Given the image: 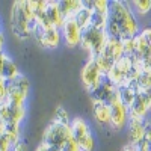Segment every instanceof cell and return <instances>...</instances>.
I'll use <instances>...</instances> for the list:
<instances>
[{
	"label": "cell",
	"instance_id": "cell-1",
	"mask_svg": "<svg viewBox=\"0 0 151 151\" xmlns=\"http://www.w3.org/2000/svg\"><path fill=\"white\" fill-rule=\"evenodd\" d=\"M107 35L115 40H133L139 35L141 27L132 6L121 0H113L109 6Z\"/></svg>",
	"mask_w": 151,
	"mask_h": 151
},
{
	"label": "cell",
	"instance_id": "cell-2",
	"mask_svg": "<svg viewBox=\"0 0 151 151\" xmlns=\"http://www.w3.org/2000/svg\"><path fill=\"white\" fill-rule=\"evenodd\" d=\"M35 20L29 0H15L11 6V30L20 41L30 38V26Z\"/></svg>",
	"mask_w": 151,
	"mask_h": 151
},
{
	"label": "cell",
	"instance_id": "cell-3",
	"mask_svg": "<svg viewBox=\"0 0 151 151\" xmlns=\"http://www.w3.org/2000/svg\"><path fill=\"white\" fill-rule=\"evenodd\" d=\"M107 40H109L107 30L97 29L94 26H89L86 30H83V33H82L80 47L85 50L88 55H89V58H95V56L103 53Z\"/></svg>",
	"mask_w": 151,
	"mask_h": 151
},
{
	"label": "cell",
	"instance_id": "cell-4",
	"mask_svg": "<svg viewBox=\"0 0 151 151\" xmlns=\"http://www.w3.org/2000/svg\"><path fill=\"white\" fill-rule=\"evenodd\" d=\"M73 137L71 134V127L65 124H59L56 121L52 119L42 134V144H45L50 148H55V150H62L65 147V144Z\"/></svg>",
	"mask_w": 151,
	"mask_h": 151
},
{
	"label": "cell",
	"instance_id": "cell-5",
	"mask_svg": "<svg viewBox=\"0 0 151 151\" xmlns=\"http://www.w3.org/2000/svg\"><path fill=\"white\" fill-rule=\"evenodd\" d=\"M30 38L44 48L53 50L60 42V29L58 27H45L41 23H38L36 18L32 21L30 26Z\"/></svg>",
	"mask_w": 151,
	"mask_h": 151
},
{
	"label": "cell",
	"instance_id": "cell-6",
	"mask_svg": "<svg viewBox=\"0 0 151 151\" xmlns=\"http://www.w3.org/2000/svg\"><path fill=\"white\" fill-rule=\"evenodd\" d=\"M70 127H71L73 139L80 147V151H94L95 139H94V134L91 132L89 124L86 122V119H83L80 116L73 118Z\"/></svg>",
	"mask_w": 151,
	"mask_h": 151
},
{
	"label": "cell",
	"instance_id": "cell-7",
	"mask_svg": "<svg viewBox=\"0 0 151 151\" xmlns=\"http://www.w3.org/2000/svg\"><path fill=\"white\" fill-rule=\"evenodd\" d=\"M30 92V82L24 74H20L14 80L8 82V97L6 101L17 104V106H26V100Z\"/></svg>",
	"mask_w": 151,
	"mask_h": 151
},
{
	"label": "cell",
	"instance_id": "cell-8",
	"mask_svg": "<svg viewBox=\"0 0 151 151\" xmlns=\"http://www.w3.org/2000/svg\"><path fill=\"white\" fill-rule=\"evenodd\" d=\"M103 79H104V74L100 70L95 58H88L86 64L82 70V85L85 88V91L92 95L98 89V86L101 85Z\"/></svg>",
	"mask_w": 151,
	"mask_h": 151
},
{
	"label": "cell",
	"instance_id": "cell-9",
	"mask_svg": "<svg viewBox=\"0 0 151 151\" xmlns=\"http://www.w3.org/2000/svg\"><path fill=\"white\" fill-rule=\"evenodd\" d=\"M130 119H148L151 113V98L147 92L139 91L136 94L133 103L129 106Z\"/></svg>",
	"mask_w": 151,
	"mask_h": 151
},
{
	"label": "cell",
	"instance_id": "cell-10",
	"mask_svg": "<svg viewBox=\"0 0 151 151\" xmlns=\"http://www.w3.org/2000/svg\"><path fill=\"white\" fill-rule=\"evenodd\" d=\"M134 41V56L137 60L148 62L151 59V27L141 29L139 35L133 38Z\"/></svg>",
	"mask_w": 151,
	"mask_h": 151
},
{
	"label": "cell",
	"instance_id": "cell-11",
	"mask_svg": "<svg viewBox=\"0 0 151 151\" xmlns=\"http://www.w3.org/2000/svg\"><path fill=\"white\" fill-rule=\"evenodd\" d=\"M130 113L129 107L125 106L121 100H116L110 104V127L113 130H122L129 125Z\"/></svg>",
	"mask_w": 151,
	"mask_h": 151
},
{
	"label": "cell",
	"instance_id": "cell-12",
	"mask_svg": "<svg viewBox=\"0 0 151 151\" xmlns=\"http://www.w3.org/2000/svg\"><path fill=\"white\" fill-rule=\"evenodd\" d=\"M92 100H98V101H103V103L110 106L113 101L119 100V88L116 85H113L104 76L101 85H100L98 89L92 94Z\"/></svg>",
	"mask_w": 151,
	"mask_h": 151
},
{
	"label": "cell",
	"instance_id": "cell-13",
	"mask_svg": "<svg viewBox=\"0 0 151 151\" xmlns=\"http://www.w3.org/2000/svg\"><path fill=\"white\" fill-rule=\"evenodd\" d=\"M24 116H26V106H17L9 101H3L0 104V121L3 124H21Z\"/></svg>",
	"mask_w": 151,
	"mask_h": 151
},
{
	"label": "cell",
	"instance_id": "cell-14",
	"mask_svg": "<svg viewBox=\"0 0 151 151\" xmlns=\"http://www.w3.org/2000/svg\"><path fill=\"white\" fill-rule=\"evenodd\" d=\"M60 33H62V38H64V41L68 47L80 45L83 30L79 27V24L76 23L74 18H67L64 21V24L60 27Z\"/></svg>",
	"mask_w": 151,
	"mask_h": 151
},
{
	"label": "cell",
	"instance_id": "cell-15",
	"mask_svg": "<svg viewBox=\"0 0 151 151\" xmlns=\"http://www.w3.org/2000/svg\"><path fill=\"white\" fill-rule=\"evenodd\" d=\"M64 21H65V17L60 12L59 2H56V0H48L47 8H45V26L60 29Z\"/></svg>",
	"mask_w": 151,
	"mask_h": 151
},
{
	"label": "cell",
	"instance_id": "cell-16",
	"mask_svg": "<svg viewBox=\"0 0 151 151\" xmlns=\"http://www.w3.org/2000/svg\"><path fill=\"white\" fill-rule=\"evenodd\" d=\"M104 58H107L110 62H113V64H116V62L125 56L124 53V44L121 40H115V38H110L109 36V40L104 45V50H103V53H101Z\"/></svg>",
	"mask_w": 151,
	"mask_h": 151
},
{
	"label": "cell",
	"instance_id": "cell-17",
	"mask_svg": "<svg viewBox=\"0 0 151 151\" xmlns=\"http://www.w3.org/2000/svg\"><path fill=\"white\" fill-rule=\"evenodd\" d=\"M92 115L98 125L110 127V106L109 104L98 101V100H92Z\"/></svg>",
	"mask_w": 151,
	"mask_h": 151
},
{
	"label": "cell",
	"instance_id": "cell-18",
	"mask_svg": "<svg viewBox=\"0 0 151 151\" xmlns=\"http://www.w3.org/2000/svg\"><path fill=\"white\" fill-rule=\"evenodd\" d=\"M145 121L147 119H130L129 121V142L132 144H141L144 142L145 134Z\"/></svg>",
	"mask_w": 151,
	"mask_h": 151
},
{
	"label": "cell",
	"instance_id": "cell-19",
	"mask_svg": "<svg viewBox=\"0 0 151 151\" xmlns=\"http://www.w3.org/2000/svg\"><path fill=\"white\" fill-rule=\"evenodd\" d=\"M92 17H94V11H92L89 2H83V6L79 9V12L73 18L76 20V23L79 24V27L82 30H86L92 24Z\"/></svg>",
	"mask_w": 151,
	"mask_h": 151
},
{
	"label": "cell",
	"instance_id": "cell-20",
	"mask_svg": "<svg viewBox=\"0 0 151 151\" xmlns=\"http://www.w3.org/2000/svg\"><path fill=\"white\" fill-rule=\"evenodd\" d=\"M82 6H83L82 0H60L59 2L60 12H62V15L65 17V20L67 18H73L79 12V9Z\"/></svg>",
	"mask_w": 151,
	"mask_h": 151
},
{
	"label": "cell",
	"instance_id": "cell-21",
	"mask_svg": "<svg viewBox=\"0 0 151 151\" xmlns=\"http://www.w3.org/2000/svg\"><path fill=\"white\" fill-rule=\"evenodd\" d=\"M137 92H139V89H137V86H136L134 82L127 83V85H124V86L119 88V100L129 107L133 103V100H134Z\"/></svg>",
	"mask_w": 151,
	"mask_h": 151
},
{
	"label": "cell",
	"instance_id": "cell-22",
	"mask_svg": "<svg viewBox=\"0 0 151 151\" xmlns=\"http://www.w3.org/2000/svg\"><path fill=\"white\" fill-rule=\"evenodd\" d=\"M20 74H21V73H20V70H18L17 64H15V62L8 56V58H6V60H5L3 71H2V76H0V77H3L6 82H9V80H14L15 77H18Z\"/></svg>",
	"mask_w": 151,
	"mask_h": 151
},
{
	"label": "cell",
	"instance_id": "cell-23",
	"mask_svg": "<svg viewBox=\"0 0 151 151\" xmlns=\"http://www.w3.org/2000/svg\"><path fill=\"white\" fill-rule=\"evenodd\" d=\"M134 15L137 17H144L147 15L148 12H151V0H133V2L130 3Z\"/></svg>",
	"mask_w": 151,
	"mask_h": 151
},
{
	"label": "cell",
	"instance_id": "cell-24",
	"mask_svg": "<svg viewBox=\"0 0 151 151\" xmlns=\"http://www.w3.org/2000/svg\"><path fill=\"white\" fill-rule=\"evenodd\" d=\"M20 124H14V122H8L5 124V134L8 136V139L11 141V144L14 145L17 144L18 141H21V137H20Z\"/></svg>",
	"mask_w": 151,
	"mask_h": 151
},
{
	"label": "cell",
	"instance_id": "cell-25",
	"mask_svg": "<svg viewBox=\"0 0 151 151\" xmlns=\"http://www.w3.org/2000/svg\"><path fill=\"white\" fill-rule=\"evenodd\" d=\"M53 121L59 122V124H65V125H70L71 124V118L68 115V112L62 107V106H58L55 109V113H53Z\"/></svg>",
	"mask_w": 151,
	"mask_h": 151
},
{
	"label": "cell",
	"instance_id": "cell-26",
	"mask_svg": "<svg viewBox=\"0 0 151 151\" xmlns=\"http://www.w3.org/2000/svg\"><path fill=\"white\" fill-rule=\"evenodd\" d=\"M122 151H151V148L145 144V142H141V144H132L129 142L122 148Z\"/></svg>",
	"mask_w": 151,
	"mask_h": 151
},
{
	"label": "cell",
	"instance_id": "cell-27",
	"mask_svg": "<svg viewBox=\"0 0 151 151\" xmlns=\"http://www.w3.org/2000/svg\"><path fill=\"white\" fill-rule=\"evenodd\" d=\"M6 97H8V82L0 77V101H6Z\"/></svg>",
	"mask_w": 151,
	"mask_h": 151
},
{
	"label": "cell",
	"instance_id": "cell-28",
	"mask_svg": "<svg viewBox=\"0 0 151 151\" xmlns=\"http://www.w3.org/2000/svg\"><path fill=\"white\" fill-rule=\"evenodd\" d=\"M144 142L151 148V119H150V118L145 121V134H144Z\"/></svg>",
	"mask_w": 151,
	"mask_h": 151
},
{
	"label": "cell",
	"instance_id": "cell-29",
	"mask_svg": "<svg viewBox=\"0 0 151 151\" xmlns=\"http://www.w3.org/2000/svg\"><path fill=\"white\" fill-rule=\"evenodd\" d=\"M60 151H80V147H79V145H77V142H76V141L73 139V137H71V139L65 144V147L62 148Z\"/></svg>",
	"mask_w": 151,
	"mask_h": 151
},
{
	"label": "cell",
	"instance_id": "cell-30",
	"mask_svg": "<svg viewBox=\"0 0 151 151\" xmlns=\"http://www.w3.org/2000/svg\"><path fill=\"white\" fill-rule=\"evenodd\" d=\"M11 151H27V144L21 139V141H18L17 144H14L11 147Z\"/></svg>",
	"mask_w": 151,
	"mask_h": 151
},
{
	"label": "cell",
	"instance_id": "cell-31",
	"mask_svg": "<svg viewBox=\"0 0 151 151\" xmlns=\"http://www.w3.org/2000/svg\"><path fill=\"white\" fill-rule=\"evenodd\" d=\"M8 55L3 52V53H0V76H2V71H3V65H5V60H6Z\"/></svg>",
	"mask_w": 151,
	"mask_h": 151
},
{
	"label": "cell",
	"instance_id": "cell-32",
	"mask_svg": "<svg viewBox=\"0 0 151 151\" xmlns=\"http://www.w3.org/2000/svg\"><path fill=\"white\" fill-rule=\"evenodd\" d=\"M3 52H5V35L0 30V53H3Z\"/></svg>",
	"mask_w": 151,
	"mask_h": 151
},
{
	"label": "cell",
	"instance_id": "cell-33",
	"mask_svg": "<svg viewBox=\"0 0 151 151\" xmlns=\"http://www.w3.org/2000/svg\"><path fill=\"white\" fill-rule=\"evenodd\" d=\"M35 151H48V147H47L45 144H42V142H41L40 145L36 147V150H35Z\"/></svg>",
	"mask_w": 151,
	"mask_h": 151
},
{
	"label": "cell",
	"instance_id": "cell-34",
	"mask_svg": "<svg viewBox=\"0 0 151 151\" xmlns=\"http://www.w3.org/2000/svg\"><path fill=\"white\" fill-rule=\"evenodd\" d=\"M147 94H148V97H150V98H151V88H150V89H148V91H147Z\"/></svg>",
	"mask_w": 151,
	"mask_h": 151
},
{
	"label": "cell",
	"instance_id": "cell-35",
	"mask_svg": "<svg viewBox=\"0 0 151 151\" xmlns=\"http://www.w3.org/2000/svg\"><path fill=\"white\" fill-rule=\"evenodd\" d=\"M147 64H148V67H150V68H151V59H150V60H148V62H147Z\"/></svg>",
	"mask_w": 151,
	"mask_h": 151
},
{
	"label": "cell",
	"instance_id": "cell-36",
	"mask_svg": "<svg viewBox=\"0 0 151 151\" xmlns=\"http://www.w3.org/2000/svg\"><path fill=\"white\" fill-rule=\"evenodd\" d=\"M148 118H150V119H151V113H150V116H148Z\"/></svg>",
	"mask_w": 151,
	"mask_h": 151
},
{
	"label": "cell",
	"instance_id": "cell-37",
	"mask_svg": "<svg viewBox=\"0 0 151 151\" xmlns=\"http://www.w3.org/2000/svg\"><path fill=\"white\" fill-rule=\"evenodd\" d=\"M0 104H2V101H0Z\"/></svg>",
	"mask_w": 151,
	"mask_h": 151
}]
</instances>
